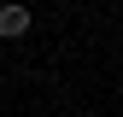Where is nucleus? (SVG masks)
Listing matches in <instances>:
<instances>
[{"mask_svg": "<svg viewBox=\"0 0 123 117\" xmlns=\"http://www.w3.org/2000/svg\"><path fill=\"white\" fill-rule=\"evenodd\" d=\"M0 35H6V41L29 35V6H0Z\"/></svg>", "mask_w": 123, "mask_h": 117, "instance_id": "nucleus-1", "label": "nucleus"}]
</instances>
